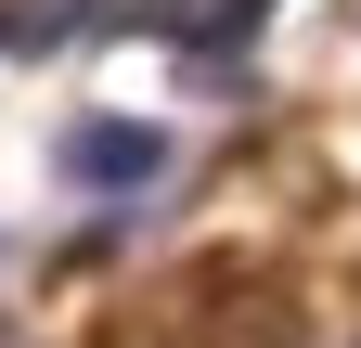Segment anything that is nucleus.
<instances>
[{
    "mask_svg": "<svg viewBox=\"0 0 361 348\" xmlns=\"http://www.w3.org/2000/svg\"><path fill=\"white\" fill-rule=\"evenodd\" d=\"M168 168V129H142V116H78L65 129V181H90V194H142Z\"/></svg>",
    "mask_w": 361,
    "mask_h": 348,
    "instance_id": "1",
    "label": "nucleus"
},
{
    "mask_svg": "<svg viewBox=\"0 0 361 348\" xmlns=\"http://www.w3.org/2000/svg\"><path fill=\"white\" fill-rule=\"evenodd\" d=\"M0 39H26V13H0Z\"/></svg>",
    "mask_w": 361,
    "mask_h": 348,
    "instance_id": "2",
    "label": "nucleus"
}]
</instances>
